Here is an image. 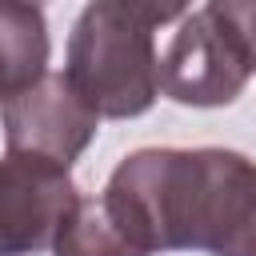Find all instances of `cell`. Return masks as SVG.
<instances>
[{"mask_svg": "<svg viewBox=\"0 0 256 256\" xmlns=\"http://www.w3.org/2000/svg\"><path fill=\"white\" fill-rule=\"evenodd\" d=\"M48 20L36 0H0V104L48 72Z\"/></svg>", "mask_w": 256, "mask_h": 256, "instance_id": "6", "label": "cell"}, {"mask_svg": "<svg viewBox=\"0 0 256 256\" xmlns=\"http://www.w3.org/2000/svg\"><path fill=\"white\" fill-rule=\"evenodd\" d=\"M52 256H148L108 212L104 196H76L72 212L56 228Z\"/></svg>", "mask_w": 256, "mask_h": 256, "instance_id": "7", "label": "cell"}, {"mask_svg": "<svg viewBox=\"0 0 256 256\" xmlns=\"http://www.w3.org/2000/svg\"><path fill=\"white\" fill-rule=\"evenodd\" d=\"M36 4H40V0H36Z\"/></svg>", "mask_w": 256, "mask_h": 256, "instance_id": "11", "label": "cell"}, {"mask_svg": "<svg viewBox=\"0 0 256 256\" xmlns=\"http://www.w3.org/2000/svg\"><path fill=\"white\" fill-rule=\"evenodd\" d=\"M124 4L136 8V12H144L152 24H172V20L184 16V8H188L192 0H124Z\"/></svg>", "mask_w": 256, "mask_h": 256, "instance_id": "10", "label": "cell"}, {"mask_svg": "<svg viewBox=\"0 0 256 256\" xmlns=\"http://www.w3.org/2000/svg\"><path fill=\"white\" fill-rule=\"evenodd\" d=\"M156 24L124 0H88L68 36L64 76L104 120L144 116L160 96Z\"/></svg>", "mask_w": 256, "mask_h": 256, "instance_id": "2", "label": "cell"}, {"mask_svg": "<svg viewBox=\"0 0 256 256\" xmlns=\"http://www.w3.org/2000/svg\"><path fill=\"white\" fill-rule=\"evenodd\" d=\"M256 188V160L232 148H140L124 156L104 204L112 220L152 252H220Z\"/></svg>", "mask_w": 256, "mask_h": 256, "instance_id": "1", "label": "cell"}, {"mask_svg": "<svg viewBox=\"0 0 256 256\" xmlns=\"http://www.w3.org/2000/svg\"><path fill=\"white\" fill-rule=\"evenodd\" d=\"M72 172L48 156H0V256H36L52 248L56 228L76 204Z\"/></svg>", "mask_w": 256, "mask_h": 256, "instance_id": "3", "label": "cell"}, {"mask_svg": "<svg viewBox=\"0 0 256 256\" xmlns=\"http://www.w3.org/2000/svg\"><path fill=\"white\" fill-rule=\"evenodd\" d=\"M252 68L244 64V56L232 48V40L216 28V20L200 8L192 12L164 60H160V88L168 100L176 104H188V108H220V104H232L244 84H248Z\"/></svg>", "mask_w": 256, "mask_h": 256, "instance_id": "5", "label": "cell"}, {"mask_svg": "<svg viewBox=\"0 0 256 256\" xmlns=\"http://www.w3.org/2000/svg\"><path fill=\"white\" fill-rule=\"evenodd\" d=\"M216 256H256V188H252V200H248L240 224L232 228V236L224 240V248Z\"/></svg>", "mask_w": 256, "mask_h": 256, "instance_id": "9", "label": "cell"}, {"mask_svg": "<svg viewBox=\"0 0 256 256\" xmlns=\"http://www.w3.org/2000/svg\"><path fill=\"white\" fill-rule=\"evenodd\" d=\"M204 12L216 20V28L232 40V48L256 72V0H208Z\"/></svg>", "mask_w": 256, "mask_h": 256, "instance_id": "8", "label": "cell"}, {"mask_svg": "<svg viewBox=\"0 0 256 256\" xmlns=\"http://www.w3.org/2000/svg\"><path fill=\"white\" fill-rule=\"evenodd\" d=\"M0 124L8 152L48 156L72 168L80 152L92 144L100 116L76 96L64 72H44L36 84H28L24 92L0 104Z\"/></svg>", "mask_w": 256, "mask_h": 256, "instance_id": "4", "label": "cell"}]
</instances>
